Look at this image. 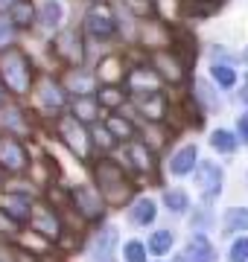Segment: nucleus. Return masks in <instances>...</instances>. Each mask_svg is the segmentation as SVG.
<instances>
[{
	"instance_id": "dca6fc26",
	"label": "nucleus",
	"mask_w": 248,
	"mask_h": 262,
	"mask_svg": "<svg viewBox=\"0 0 248 262\" xmlns=\"http://www.w3.org/2000/svg\"><path fill=\"white\" fill-rule=\"evenodd\" d=\"M129 88H132V94L161 91V84H158V73L149 70V67H137V70H132V76H129Z\"/></svg>"
},
{
	"instance_id": "1a4fd4ad",
	"label": "nucleus",
	"mask_w": 248,
	"mask_h": 262,
	"mask_svg": "<svg viewBox=\"0 0 248 262\" xmlns=\"http://www.w3.org/2000/svg\"><path fill=\"white\" fill-rule=\"evenodd\" d=\"M29 225H32L35 233L47 236V239H58V233H61V225H58L56 213L50 207H32L29 210Z\"/></svg>"
},
{
	"instance_id": "7ed1b4c3",
	"label": "nucleus",
	"mask_w": 248,
	"mask_h": 262,
	"mask_svg": "<svg viewBox=\"0 0 248 262\" xmlns=\"http://www.w3.org/2000/svg\"><path fill=\"white\" fill-rule=\"evenodd\" d=\"M58 134L70 146L73 155H79V158H88L91 155V137H88V131L82 128V122L76 117H61L58 120Z\"/></svg>"
},
{
	"instance_id": "72a5a7b5",
	"label": "nucleus",
	"mask_w": 248,
	"mask_h": 262,
	"mask_svg": "<svg viewBox=\"0 0 248 262\" xmlns=\"http://www.w3.org/2000/svg\"><path fill=\"white\" fill-rule=\"evenodd\" d=\"M190 225H193V230H196V236H201L210 225H213V213H210V210H199V213L193 215Z\"/></svg>"
},
{
	"instance_id": "a211bd4d",
	"label": "nucleus",
	"mask_w": 248,
	"mask_h": 262,
	"mask_svg": "<svg viewBox=\"0 0 248 262\" xmlns=\"http://www.w3.org/2000/svg\"><path fill=\"white\" fill-rule=\"evenodd\" d=\"M32 20H35V6L29 3V0H15V6H12V18H9V24L15 29L18 27H32Z\"/></svg>"
},
{
	"instance_id": "b1692460",
	"label": "nucleus",
	"mask_w": 248,
	"mask_h": 262,
	"mask_svg": "<svg viewBox=\"0 0 248 262\" xmlns=\"http://www.w3.org/2000/svg\"><path fill=\"white\" fill-rule=\"evenodd\" d=\"M58 24H61V6H58V0H47L41 6V27L56 29Z\"/></svg>"
},
{
	"instance_id": "412c9836",
	"label": "nucleus",
	"mask_w": 248,
	"mask_h": 262,
	"mask_svg": "<svg viewBox=\"0 0 248 262\" xmlns=\"http://www.w3.org/2000/svg\"><path fill=\"white\" fill-rule=\"evenodd\" d=\"M0 125H3V128L18 131V134H24V131H27L24 114H20L18 108H12V105H6V108H0Z\"/></svg>"
},
{
	"instance_id": "4468645a",
	"label": "nucleus",
	"mask_w": 248,
	"mask_h": 262,
	"mask_svg": "<svg viewBox=\"0 0 248 262\" xmlns=\"http://www.w3.org/2000/svg\"><path fill=\"white\" fill-rule=\"evenodd\" d=\"M38 99H41V105H44V108L56 111V108H65L67 94H65V88H61L56 79H44V82L38 84Z\"/></svg>"
},
{
	"instance_id": "f8f14e48",
	"label": "nucleus",
	"mask_w": 248,
	"mask_h": 262,
	"mask_svg": "<svg viewBox=\"0 0 248 262\" xmlns=\"http://www.w3.org/2000/svg\"><path fill=\"white\" fill-rule=\"evenodd\" d=\"M114 245H117V230L114 227H102L94 236V245H91V262H111Z\"/></svg>"
},
{
	"instance_id": "c9c22d12",
	"label": "nucleus",
	"mask_w": 248,
	"mask_h": 262,
	"mask_svg": "<svg viewBox=\"0 0 248 262\" xmlns=\"http://www.w3.org/2000/svg\"><path fill=\"white\" fill-rule=\"evenodd\" d=\"M231 262H248V239H237L231 245Z\"/></svg>"
},
{
	"instance_id": "4c0bfd02",
	"label": "nucleus",
	"mask_w": 248,
	"mask_h": 262,
	"mask_svg": "<svg viewBox=\"0 0 248 262\" xmlns=\"http://www.w3.org/2000/svg\"><path fill=\"white\" fill-rule=\"evenodd\" d=\"M0 233H6V236L18 233V222H15V219H9L3 210H0Z\"/></svg>"
},
{
	"instance_id": "c756f323",
	"label": "nucleus",
	"mask_w": 248,
	"mask_h": 262,
	"mask_svg": "<svg viewBox=\"0 0 248 262\" xmlns=\"http://www.w3.org/2000/svg\"><path fill=\"white\" fill-rule=\"evenodd\" d=\"M149 248H152L158 256H163V253L172 248V233H170V230H158V233H152V242H149Z\"/></svg>"
},
{
	"instance_id": "0eeeda50",
	"label": "nucleus",
	"mask_w": 248,
	"mask_h": 262,
	"mask_svg": "<svg viewBox=\"0 0 248 262\" xmlns=\"http://www.w3.org/2000/svg\"><path fill=\"white\" fill-rule=\"evenodd\" d=\"M56 53L65 58L67 64H82V58H85V50H82V35H79L76 29H65V32H58Z\"/></svg>"
},
{
	"instance_id": "79ce46f5",
	"label": "nucleus",
	"mask_w": 248,
	"mask_h": 262,
	"mask_svg": "<svg viewBox=\"0 0 248 262\" xmlns=\"http://www.w3.org/2000/svg\"><path fill=\"white\" fill-rule=\"evenodd\" d=\"M9 6H15V0H0V9H9Z\"/></svg>"
},
{
	"instance_id": "2eb2a0df",
	"label": "nucleus",
	"mask_w": 248,
	"mask_h": 262,
	"mask_svg": "<svg viewBox=\"0 0 248 262\" xmlns=\"http://www.w3.org/2000/svg\"><path fill=\"white\" fill-rule=\"evenodd\" d=\"M184 262H213L216 259V253H213V245L204 239V236H193L187 248H184Z\"/></svg>"
},
{
	"instance_id": "6ab92c4d",
	"label": "nucleus",
	"mask_w": 248,
	"mask_h": 262,
	"mask_svg": "<svg viewBox=\"0 0 248 262\" xmlns=\"http://www.w3.org/2000/svg\"><path fill=\"white\" fill-rule=\"evenodd\" d=\"M170 169H172V175H187V172H193V169H196V146H184V149L172 158Z\"/></svg>"
},
{
	"instance_id": "f704fd0d",
	"label": "nucleus",
	"mask_w": 248,
	"mask_h": 262,
	"mask_svg": "<svg viewBox=\"0 0 248 262\" xmlns=\"http://www.w3.org/2000/svg\"><path fill=\"white\" fill-rule=\"evenodd\" d=\"M12 41H15V27H12L9 20L0 18V50L6 53V50L12 47Z\"/></svg>"
},
{
	"instance_id": "c03bdc74",
	"label": "nucleus",
	"mask_w": 248,
	"mask_h": 262,
	"mask_svg": "<svg viewBox=\"0 0 248 262\" xmlns=\"http://www.w3.org/2000/svg\"><path fill=\"white\" fill-rule=\"evenodd\" d=\"M0 102H3V91H0Z\"/></svg>"
},
{
	"instance_id": "423d86ee",
	"label": "nucleus",
	"mask_w": 248,
	"mask_h": 262,
	"mask_svg": "<svg viewBox=\"0 0 248 262\" xmlns=\"http://www.w3.org/2000/svg\"><path fill=\"white\" fill-rule=\"evenodd\" d=\"M70 201L85 219H99L102 215V198L94 187H73L70 189Z\"/></svg>"
},
{
	"instance_id": "39448f33",
	"label": "nucleus",
	"mask_w": 248,
	"mask_h": 262,
	"mask_svg": "<svg viewBox=\"0 0 248 262\" xmlns=\"http://www.w3.org/2000/svg\"><path fill=\"white\" fill-rule=\"evenodd\" d=\"M155 73H158V79H163V82L178 84V82H184L187 64H184V58H178L172 50H161V53H155Z\"/></svg>"
},
{
	"instance_id": "5701e85b",
	"label": "nucleus",
	"mask_w": 248,
	"mask_h": 262,
	"mask_svg": "<svg viewBox=\"0 0 248 262\" xmlns=\"http://www.w3.org/2000/svg\"><path fill=\"white\" fill-rule=\"evenodd\" d=\"M210 146L225 151V155H231V151H237V137H234L231 131H225V128H216L213 134H210Z\"/></svg>"
},
{
	"instance_id": "393cba45",
	"label": "nucleus",
	"mask_w": 248,
	"mask_h": 262,
	"mask_svg": "<svg viewBox=\"0 0 248 262\" xmlns=\"http://www.w3.org/2000/svg\"><path fill=\"white\" fill-rule=\"evenodd\" d=\"M152 219H155V201L140 198V201L134 204V210H132V222L134 225H149Z\"/></svg>"
},
{
	"instance_id": "a18cd8bd",
	"label": "nucleus",
	"mask_w": 248,
	"mask_h": 262,
	"mask_svg": "<svg viewBox=\"0 0 248 262\" xmlns=\"http://www.w3.org/2000/svg\"><path fill=\"white\" fill-rule=\"evenodd\" d=\"M201 3H210V0H201Z\"/></svg>"
},
{
	"instance_id": "9d476101",
	"label": "nucleus",
	"mask_w": 248,
	"mask_h": 262,
	"mask_svg": "<svg viewBox=\"0 0 248 262\" xmlns=\"http://www.w3.org/2000/svg\"><path fill=\"white\" fill-rule=\"evenodd\" d=\"M134 96V105L140 108L149 122H158L163 120V114H167V99H163L161 91H146V94H132Z\"/></svg>"
},
{
	"instance_id": "cd10ccee",
	"label": "nucleus",
	"mask_w": 248,
	"mask_h": 262,
	"mask_svg": "<svg viewBox=\"0 0 248 262\" xmlns=\"http://www.w3.org/2000/svg\"><path fill=\"white\" fill-rule=\"evenodd\" d=\"M94 114H96V102L91 99V96H79L76 102H73V117H76L79 122L94 120Z\"/></svg>"
},
{
	"instance_id": "f03ea898",
	"label": "nucleus",
	"mask_w": 248,
	"mask_h": 262,
	"mask_svg": "<svg viewBox=\"0 0 248 262\" xmlns=\"http://www.w3.org/2000/svg\"><path fill=\"white\" fill-rule=\"evenodd\" d=\"M0 79L6 82L12 94H27L29 84H32V67L29 58L20 50H6L0 56Z\"/></svg>"
},
{
	"instance_id": "20e7f679",
	"label": "nucleus",
	"mask_w": 248,
	"mask_h": 262,
	"mask_svg": "<svg viewBox=\"0 0 248 262\" xmlns=\"http://www.w3.org/2000/svg\"><path fill=\"white\" fill-rule=\"evenodd\" d=\"M85 29H88V35H94V38H111L114 35V12H111V6L108 3H94L91 9L85 12Z\"/></svg>"
},
{
	"instance_id": "ea45409f",
	"label": "nucleus",
	"mask_w": 248,
	"mask_h": 262,
	"mask_svg": "<svg viewBox=\"0 0 248 262\" xmlns=\"http://www.w3.org/2000/svg\"><path fill=\"white\" fill-rule=\"evenodd\" d=\"M96 143H99L102 149H108V146H111V143H114V140H111V137H108V134H105L102 128H96Z\"/></svg>"
},
{
	"instance_id": "ddd939ff",
	"label": "nucleus",
	"mask_w": 248,
	"mask_h": 262,
	"mask_svg": "<svg viewBox=\"0 0 248 262\" xmlns=\"http://www.w3.org/2000/svg\"><path fill=\"white\" fill-rule=\"evenodd\" d=\"M196 184L201 187V192L204 195H219V189H222V169L216 166V163H201L199 169H196Z\"/></svg>"
},
{
	"instance_id": "e433bc0d",
	"label": "nucleus",
	"mask_w": 248,
	"mask_h": 262,
	"mask_svg": "<svg viewBox=\"0 0 248 262\" xmlns=\"http://www.w3.org/2000/svg\"><path fill=\"white\" fill-rule=\"evenodd\" d=\"M126 259L129 262H146V248L140 242H129L126 245Z\"/></svg>"
},
{
	"instance_id": "49530a36",
	"label": "nucleus",
	"mask_w": 248,
	"mask_h": 262,
	"mask_svg": "<svg viewBox=\"0 0 248 262\" xmlns=\"http://www.w3.org/2000/svg\"><path fill=\"white\" fill-rule=\"evenodd\" d=\"M245 61H248V53H245Z\"/></svg>"
},
{
	"instance_id": "37998d69",
	"label": "nucleus",
	"mask_w": 248,
	"mask_h": 262,
	"mask_svg": "<svg viewBox=\"0 0 248 262\" xmlns=\"http://www.w3.org/2000/svg\"><path fill=\"white\" fill-rule=\"evenodd\" d=\"M0 181H3V169H0Z\"/></svg>"
},
{
	"instance_id": "6e6552de",
	"label": "nucleus",
	"mask_w": 248,
	"mask_h": 262,
	"mask_svg": "<svg viewBox=\"0 0 248 262\" xmlns=\"http://www.w3.org/2000/svg\"><path fill=\"white\" fill-rule=\"evenodd\" d=\"M0 169H9V172H24L27 169V149L12 137L0 140Z\"/></svg>"
},
{
	"instance_id": "aec40b11",
	"label": "nucleus",
	"mask_w": 248,
	"mask_h": 262,
	"mask_svg": "<svg viewBox=\"0 0 248 262\" xmlns=\"http://www.w3.org/2000/svg\"><path fill=\"white\" fill-rule=\"evenodd\" d=\"M0 210L9 215V219H15V222H27L32 207H29V201L24 195H9V198H6V204L0 207Z\"/></svg>"
},
{
	"instance_id": "a878e982",
	"label": "nucleus",
	"mask_w": 248,
	"mask_h": 262,
	"mask_svg": "<svg viewBox=\"0 0 248 262\" xmlns=\"http://www.w3.org/2000/svg\"><path fill=\"white\" fill-rule=\"evenodd\" d=\"M163 204L170 207L172 213H184V210L190 207V198H187V192H181V189H167V192H163Z\"/></svg>"
},
{
	"instance_id": "4be33fe9",
	"label": "nucleus",
	"mask_w": 248,
	"mask_h": 262,
	"mask_svg": "<svg viewBox=\"0 0 248 262\" xmlns=\"http://www.w3.org/2000/svg\"><path fill=\"white\" fill-rule=\"evenodd\" d=\"M225 230L228 233H239V230H248V210L245 207H234L225 215Z\"/></svg>"
},
{
	"instance_id": "58836bf2",
	"label": "nucleus",
	"mask_w": 248,
	"mask_h": 262,
	"mask_svg": "<svg viewBox=\"0 0 248 262\" xmlns=\"http://www.w3.org/2000/svg\"><path fill=\"white\" fill-rule=\"evenodd\" d=\"M129 6H134L137 12H152V0H129Z\"/></svg>"
},
{
	"instance_id": "f257e3e1",
	"label": "nucleus",
	"mask_w": 248,
	"mask_h": 262,
	"mask_svg": "<svg viewBox=\"0 0 248 262\" xmlns=\"http://www.w3.org/2000/svg\"><path fill=\"white\" fill-rule=\"evenodd\" d=\"M94 181H96V192L102 201L114 207H123L132 201L134 195V184L129 181V175L123 172V166L111 158H99L94 160Z\"/></svg>"
},
{
	"instance_id": "473e14b6",
	"label": "nucleus",
	"mask_w": 248,
	"mask_h": 262,
	"mask_svg": "<svg viewBox=\"0 0 248 262\" xmlns=\"http://www.w3.org/2000/svg\"><path fill=\"white\" fill-rule=\"evenodd\" d=\"M99 79H105V82L120 79V61L117 58H105L102 64H99Z\"/></svg>"
},
{
	"instance_id": "a19ab883",
	"label": "nucleus",
	"mask_w": 248,
	"mask_h": 262,
	"mask_svg": "<svg viewBox=\"0 0 248 262\" xmlns=\"http://www.w3.org/2000/svg\"><path fill=\"white\" fill-rule=\"evenodd\" d=\"M239 134H242V140L248 143V114H242V117H239Z\"/></svg>"
},
{
	"instance_id": "f3484780",
	"label": "nucleus",
	"mask_w": 248,
	"mask_h": 262,
	"mask_svg": "<svg viewBox=\"0 0 248 262\" xmlns=\"http://www.w3.org/2000/svg\"><path fill=\"white\" fill-rule=\"evenodd\" d=\"M67 91L76 94V96L94 94V73H88V70H70V76H67Z\"/></svg>"
},
{
	"instance_id": "bb28decb",
	"label": "nucleus",
	"mask_w": 248,
	"mask_h": 262,
	"mask_svg": "<svg viewBox=\"0 0 248 262\" xmlns=\"http://www.w3.org/2000/svg\"><path fill=\"white\" fill-rule=\"evenodd\" d=\"M108 131L114 134L117 140H132V134H134V125L126 117H111L108 120Z\"/></svg>"
},
{
	"instance_id": "7c9ffc66",
	"label": "nucleus",
	"mask_w": 248,
	"mask_h": 262,
	"mask_svg": "<svg viewBox=\"0 0 248 262\" xmlns=\"http://www.w3.org/2000/svg\"><path fill=\"white\" fill-rule=\"evenodd\" d=\"M196 96H199L201 102L208 105V108H213V111L219 108V96L210 91V84H208V82H196Z\"/></svg>"
},
{
	"instance_id": "2f4dec72",
	"label": "nucleus",
	"mask_w": 248,
	"mask_h": 262,
	"mask_svg": "<svg viewBox=\"0 0 248 262\" xmlns=\"http://www.w3.org/2000/svg\"><path fill=\"white\" fill-rule=\"evenodd\" d=\"M99 102H102L105 108H114V105H120V102H123V94L117 91L114 84H105L102 91H99Z\"/></svg>"
},
{
	"instance_id": "9b49d317",
	"label": "nucleus",
	"mask_w": 248,
	"mask_h": 262,
	"mask_svg": "<svg viewBox=\"0 0 248 262\" xmlns=\"http://www.w3.org/2000/svg\"><path fill=\"white\" fill-rule=\"evenodd\" d=\"M123 158H126V163H132V169L140 172V175H146V172L155 169V155L146 143H126Z\"/></svg>"
},
{
	"instance_id": "c85d7f7f",
	"label": "nucleus",
	"mask_w": 248,
	"mask_h": 262,
	"mask_svg": "<svg viewBox=\"0 0 248 262\" xmlns=\"http://www.w3.org/2000/svg\"><path fill=\"white\" fill-rule=\"evenodd\" d=\"M210 73H213V79H216L222 88H231V84L237 82V73H234V67H228V64H213Z\"/></svg>"
}]
</instances>
